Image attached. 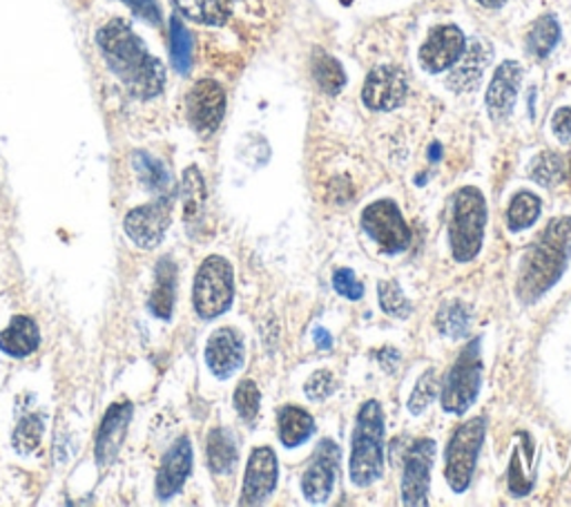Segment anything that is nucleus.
<instances>
[{
	"label": "nucleus",
	"mask_w": 571,
	"mask_h": 507,
	"mask_svg": "<svg viewBox=\"0 0 571 507\" xmlns=\"http://www.w3.org/2000/svg\"><path fill=\"white\" fill-rule=\"evenodd\" d=\"M438 328L449 335V337H460V335H467L469 333V324H471V313L465 304L460 302H453V304H447L442 306V311L438 313V320H436Z\"/></svg>",
	"instance_id": "nucleus-33"
},
{
	"label": "nucleus",
	"mask_w": 571,
	"mask_h": 507,
	"mask_svg": "<svg viewBox=\"0 0 571 507\" xmlns=\"http://www.w3.org/2000/svg\"><path fill=\"white\" fill-rule=\"evenodd\" d=\"M206 202V186L197 168H187L183 175V204H185V220L202 213Z\"/></svg>",
	"instance_id": "nucleus-32"
},
{
	"label": "nucleus",
	"mask_w": 571,
	"mask_h": 507,
	"mask_svg": "<svg viewBox=\"0 0 571 507\" xmlns=\"http://www.w3.org/2000/svg\"><path fill=\"white\" fill-rule=\"evenodd\" d=\"M132 416V405L130 403H116L110 407V412L103 418V425L96 436V460L99 465H110L125 438L128 423Z\"/></svg>",
	"instance_id": "nucleus-19"
},
{
	"label": "nucleus",
	"mask_w": 571,
	"mask_h": 507,
	"mask_svg": "<svg viewBox=\"0 0 571 507\" xmlns=\"http://www.w3.org/2000/svg\"><path fill=\"white\" fill-rule=\"evenodd\" d=\"M339 458L341 452L335 440L324 438L313 456V463L308 465L304 478H302V489L306 500L310 503H326L333 494L337 469H339Z\"/></svg>",
	"instance_id": "nucleus-12"
},
{
	"label": "nucleus",
	"mask_w": 571,
	"mask_h": 507,
	"mask_svg": "<svg viewBox=\"0 0 571 507\" xmlns=\"http://www.w3.org/2000/svg\"><path fill=\"white\" fill-rule=\"evenodd\" d=\"M306 398L308 400H315V403H319V400H326L330 394H333V389H335V378H333V374L330 372H326V369H319V372H315L308 381H306Z\"/></svg>",
	"instance_id": "nucleus-39"
},
{
	"label": "nucleus",
	"mask_w": 571,
	"mask_h": 507,
	"mask_svg": "<svg viewBox=\"0 0 571 507\" xmlns=\"http://www.w3.org/2000/svg\"><path fill=\"white\" fill-rule=\"evenodd\" d=\"M487 226V202L485 195L467 186L453 200L451 224H449V244L456 262L467 264L478 257L485 240Z\"/></svg>",
	"instance_id": "nucleus-4"
},
{
	"label": "nucleus",
	"mask_w": 571,
	"mask_h": 507,
	"mask_svg": "<svg viewBox=\"0 0 571 507\" xmlns=\"http://www.w3.org/2000/svg\"><path fill=\"white\" fill-rule=\"evenodd\" d=\"M108 68L136 99H154L165 85V68L152 57L130 23L114 19L96 34Z\"/></svg>",
	"instance_id": "nucleus-1"
},
{
	"label": "nucleus",
	"mask_w": 571,
	"mask_h": 507,
	"mask_svg": "<svg viewBox=\"0 0 571 507\" xmlns=\"http://www.w3.org/2000/svg\"><path fill=\"white\" fill-rule=\"evenodd\" d=\"M436 460V443L431 438L416 440L405 460L402 474V503L420 507L429 503V483Z\"/></svg>",
	"instance_id": "nucleus-9"
},
{
	"label": "nucleus",
	"mask_w": 571,
	"mask_h": 507,
	"mask_svg": "<svg viewBox=\"0 0 571 507\" xmlns=\"http://www.w3.org/2000/svg\"><path fill=\"white\" fill-rule=\"evenodd\" d=\"M237 463V445L231 432L213 429L208 436V465L215 474H228Z\"/></svg>",
	"instance_id": "nucleus-25"
},
{
	"label": "nucleus",
	"mask_w": 571,
	"mask_h": 507,
	"mask_svg": "<svg viewBox=\"0 0 571 507\" xmlns=\"http://www.w3.org/2000/svg\"><path fill=\"white\" fill-rule=\"evenodd\" d=\"M540 209H542V202L538 195L533 193H518L511 204H509V211H507V224H509V231L513 233H520L529 226L536 224V220L540 217Z\"/></svg>",
	"instance_id": "nucleus-27"
},
{
	"label": "nucleus",
	"mask_w": 571,
	"mask_h": 507,
	"mask_svg": "<svg viewBox=\"0 0 571 507\" xmlns=\"http://www.w3.org/2000/svg\"><path fill=\"white\" fill-rule=\"evenodd\" d=\"M529 178L540 184V186H555L562 180V159L555 152H540L531 168H529Z\"/></svg>",
	"instance_id": "nucleus-31"
},
{
	"label": "nucleus",
	"mask_w": 571,
	"mask_h": 507,
	"mask_svg": "<svg viewBox=\"0 0 571 507\" xmlns=\"http://www.w3.org/2000/svg\"><path fill=\"white\" fill-rule=\"evenodd\" d=\"M41 436H43V418L37 416V414L26 416L21 420V425L17 427V432H14V447L21 454H30V452H34L39 447Z\"/></svg>",
	"instance_id": "nucleus-35"
},
{
	"label": "nucleus",
	"mask_w": 571,
	"mask_h": 507,
	"mask_svg": "<svg viewBox=\"0 0 571 507\" xmlns=\"http://www.w3.org/2000/svg\"><path fill=\"white\" fill-rule=\"evenodd\" d=\"M467 39L456 26H440L431 32L427 43L420 48V63L427 72L438 74L453 68L465 54Z\"/></svg>",
	"instance_id": "nucleus-14"
},
{
	"label": "nucleus",
	"mask_w": 571,
	"mask_h": 507,
	"mask_svg": "<svg viewBox=\"0 0 571 507\" xmlns=\"http://www.w3.org/2000/svg\"><path fill=\"white\" fill-rule=\"evenodd\" d=\"M377 293H379V306H383L385 313H389L394 317H409L411 315V302L407 300V295L402 293L398 282H394V280L379 282Z\"/></svg>",
	"instance_id": "nucleus-34"
},
{
	"label": "nucleus",
	"mask_w": 571,
	"mask_h": 507,
	"mask_svg": "<svg viewBox=\"0 0 571 507\" xmlns=\"http://www.w3.org/2000/svg\"><path fill=\"white\" fill-rule=\"evenodd\" d=\"M39 347V326L32 317L19 315L0 333V349L14 358H26Z\"/></svg>",
	"instance_id": "nucleus-21"
},
{
	"label": "nucleus",
	"mask_w": 571,
	"mask_h": 507,
	"mask_svg": "<svg viewBox=\"0 0 571 507\" xmlns=\"http://www.w3.org/2000/svg\"><path fill=\"white\" fill-rule=\"evenodd\" d=\"M482 383V358H480V337L469 343L456 365L451 367L445 389H442V407L449 414L462 416L476 403Z\"/></svg>",
	"instance_id": "nucleus-7"
},
{
	"label": "nucleus",
	"mask_w": 571,
	"mask_h": 507,
	"mask_svg": "<svg viewBox=\"0 0 571 507\" xmlns=\"http://www.w3.org/2000/svg\"><path fill=\"white\" fill-rule=\"evenodd\" d=\"M277 423H279V440L286 447H297L306 443L315 432V418L306 409L295 405L282 407L277 414Z\"/></svg>",
	"instance_id": "nucleus-23"
},
{
	"label": "nucleus",
	"mask_w": 571,
	"mask_h": 507,
	"mask_svg": "<svg viewBox=\"0 0 571 507\" xmlns=\"http://www.w3.org/2000/svg\"><path fill=\"white\" fill-rule=\"evenodd\" d=\"M233 295H235L233 266L228 264V260L220 255H211L202 264L195 277V291H193L195 311L204 320L220 317L231 308Z\"/></svg>",
	"instance_id": "nucleus-6"
},
{
	"label": "nucleus",
	"mask_w": 571,
	"mask_h": 507,
	"mask_svg": "<svg viewBox=\"0 0 571 507\" xmlns=\"http://www.w3.org/2000/svg\"><path fill=\"white\" fill-rule=\"evenodd\" d=\"M438 389H440V381L436 376V369H429L416 385V392L411 394V400H409V409L411 414H422L438 396Z\"/></svg>",
	"instance_id": "nucleus-36"
},
{
	"label": "nucleus",
	"mask_w": 571,
	"mask_h": 507,
	"mask_svg": "<svg viewBox=\"0 0 571 507\" xmlns=\"http://www.w3.org/2000/svg\"><path fill=\"white\" fill-rule=\"evenodd\" d=\"M206 363L217 378H231L244 363V341L235 328H220L211 335Z\"/></svg>",
	"instance_id": "nucleus-17"
},
{
	"label": "nucleus",
	"mask_w": 571,
	"mask_h": 507,
	"mask_svg": "<svg viewBox=\"0 0 571 507\" xmlns=\"http://www.w3.org/2000/svg\"><path fill=\"white\" fill-rule=\"evenodd\" d=\"M313 79L326 94H337L346 85L344 68L324 50L313 52Z\"/></svg>",
	"instance_id": "nucleus-26"
},
{
	"label": "nucleus",
	"mask_w": 571,
	"mask_h": 507,
	"mask_svg": "<svg viewBox=\"0 0 571 507\" xmlns=\"http://www.w3.org/2000/svg\"><path fill=\"white\" fill-rule=\"evenodd\" d=\"M187 121L200 134H213L224 119L226 112V92L217 81L204 79L185 99Z\"/></svg>",
	"instance_id": "nucleus-10"
},
{
	"label": "nucleus",
	"mask_w": 571,
	"mask_h": 507,
	"mask_svg": "<svg viewBox=\"0 0 571 507\" xmlns=\"http://www.w3.org/2000/svg\"><path fill=\"white\" fill-rule=\"evenodd\" d=\"M172 217V204L167 197L156 200L147 206L134 209L125 217V233L132 237V242L141 249H154L165 235V229L170 226Z\"/></svg>",
	"instance_id": "nucleus-13"
},
{
	"label": "nucleus",
	"mask_w": 571,
	"mask_h": 507,
	"mask_svg": "<svg viewBox=\"0 0 571 507\" xmlns=\"http://www.w3.org/2000/svg\"><path fill=\"white\" fill-rule=\"evenodd\" d=\"M361 229L364 233L389 255L402 253L411 246V231L391 200H379L366 206L361 213Z\"/></svg>",
	"instance_id": "nucleus-8"
},
{
	"label": "nucleus",
	"mask_w": 571,
	"mask_h": 507,
	"mask_svg": "<svg viewBox=\"0 0 571 507\" xmlns=\"http://www.w3.org/2000/svg\"><path fill=\"white\" fill-rule=\"evenodd\" d=\"M190 469H193V445H190V438L183 436L172 445V449L163 458V465L156 476V496H174L183 487Z\"/></svg>",
	"instance_id": "nucleus-18"
},
{
	"label": "nucleus",
	"mask_w": 571,
	"mask_h": 507,
	"mask_svg": "<svg viewBox=\"0 0 571 507\" xmlns=\"http://www.w3.org/2000/svg\"><path fill=\"white\" fill-rule=\"evenodd\" d=\"M440 154H442V148H440L438 143H434V145H431V161H438Z\"/></svg>",
	"instance_id": "nucleus-44"
},
{
	"label": "nucleus",
	"mask_w": 571,
	"mask_h": 507,
	"mask_svg": "<svg viewBox=\"0 0 571 507\" xmlns=\"http://www.w3.org/2000/svg\"><path fill=\"white\" fill-rule=\"evenodd\" d=\"M174 284H176V266L172 264L170 257H165L156 266V284L150 297V308L161 320H167L172 315Z\"/></svg>",
	"instance_id": "nucleus-24"
},
{
	"label": "nucleus",
	"mask_w": 571,
	"mask_h": 507,
	"mask_svg": "<svg viewBox=\"0 0 571 507\" xmlns=\"http://www.w3.org/2000/svg\"><path fill=\"white\" fill-rule=\"evenodd\" d=\"M478 3L482 8H487V10H498V8H502L507 3V0H478Z\"/></svg>",
	"instance_id": "nucleus-43"
},
{
	"label": "nucleus",
	"mask_w": 571,
	"mask_h": 507,
	"mask_svg": "<svg viewBox=\"0 0 571 507\" xmlns=\"http://www.w3.org/2000/svg\"><path fill=\"white\" fill-rule=\"evenodd\" d=\"M172 3L183 17L202 26H224L233 12V0H172Z\"/></svg>",
	"instance_id": "nucleus-22"
},
{
	"label": "nucleus",
	"mask_w": 571,
	"mask_h": 507,
	"mask_svg": "<svg viewBox=\"0 0 571 507\" xmlns=\"http://www.w3.org/2000/svg\"><path fill=\"white\" fill-rule=\"evenodd\" d=\"M277 478H279V465L273 447H257L251 454V460L246 467L242 505H257L266 500L275 491Z\"/></svg>",
	"instance_id": "nucleus-15"
},
{
	"label": "nucleus",
	"mask_w": 571,
	"mask_h": 507,
	"mask_svg": "<svg viewBox=\"0 0 571 507\" xmlns=\"http://www.w3.org/2000/svg\"><path fill=\"white\" fill-rule=\"evenodd\" d=\"M489 54L491 52L482 41H473L469 50L465 48V54L460 57V61L456 63L453 72L447 79V85L456 92L473 90L485 74V68L489 63Z\"/></svg>",
	"instance_id": "nucleus-20"
},
{
	"label": "nucleus",
	"mask_w": 571,
	"mask_h": 507,
	"mask_svg": "<svg viewBox=\"0 0 571 507\" xmlns=\"http://www.w3.org/2000/svg\"><path fill=\"white\" fill-rule=\"evenodd\" d=\"M551 130L560 143H571V108L555 110L551 119Z\"/></svg>",
	"instance_id": "nucleus-41"
},
{
	"label": "nucleus",
	"mask_w": 571,
	"mask_h": 507,
	"mask_svg": "<svg viewBox=\"0 0 571 507\" xmlns=\"http://www.w3.org/2000/svg\"><path fill=\"white\" fill-rule=\"evenodd\" d=\"M333 286H335V291H337L341 297H346V300H350V302H357V300H361V295H364V284L355 277V273H353L350 268H339V271H335V275H333Z\"/></svg>",
	"instance_id": "nucleus-38"
},
{
	"label": "nucleus",
	"mask_w": 571,
	"mask_h": 507,
	"mask_svg": "<svg viewBox=\"0 0 571 507\" xmlns=\"http://www.w3.org/2000/svg\"><path fill=\"white\" fill-rule=\"evenodd\" d=\"M522 81V65L518 61H504L487 90V110L493 121H502L513 112L518 90Z\"/></svg>",
	"instance_id": "nucleus-16"
},
{
	"label": "nucleus",
	"mask_w": 571,
	"mask_h": 507,
	"mask_svg": "<svg viewBox=\"0 0 571 507\" xmlns=\"http://www.w3.org/2000/svg\"><path fill=\"white\" fill-rule=\"evenodd\" d=\"M571 257V217H555L524 255L518 297L524 304L538 302L564 273Z\"/></svg>",
	"instance_id": "nucleus-2"
},
{
	"label": "nucleus",
	"mask_w": 571,
	"mask_h": 507,
	"mask_svg": "<svg viewBox=\"0 0 571 507\" xmlns=\"http://www.w3.org/2000/svg\"><path fill=\"white\" fill-rule=\"evenodd\" d=\"M170 54L176 72L187 74L193 68V34L187 32L179 17L170 21Z\"/></svg>",
	"instance_id": "nucleus-28"
},
{
	"label": "nucleus",
	"mask_w": 571,
	"mask_h": 507,
	"mask_svg": "<svg viewBox=\"0 0 571 507\" xmlns=\"http://www.w3.org/2000/svg\"><path fill=\"white\" fill-rule=\"evenodd\" d=\"M560 41V26L553 17H542L531 26V32L527 37V48L533 57L544 59Z\"/></svg>",
	"instance_id": "nucleus-29"
},
{
	"label": "nucleus",
	"mask_w": 571,
	"mask_h": 507,
	"mask_svg": "<svg viewBox=\"0 0 571 507\" xmlns=\"http://www.w3.org/2000/svg\"><path fill=\"white\" fill-rule=\"evenodd\" d=\"M485 434H487L485 418H473L460 425L447 445L445 478L456 494L467 491L471 485L476 463L485 443Z\"/></svg>",
	"instance_id": "nucleus-5"
},
{
	"label": "nucleus",
	"mask_w": 571,
	"mask_h": 507,
	"mask_svg": "<svg viewBox=\"0 0 571 507\" xmlns=\"http://www.w3.org/2000/svg\"><path fill=\"white\" fill-rule=\"evenodd\" d=\"M313 341H315V345L319 347V349H333V337H330V333L326 331V328H322V326H315L313 328Z\"/></svg>",
	"instance_id": "nucleus-42"
},
{
	"label": "nucleus",
	"mask_w": 571,
	"mask_h": 507,
	"mask_svg": "<svg viewBox=\"0 0 571 507\" xmlns=\"http://www.w3.org/2000/svg\"><path fill=\"white\" fill-rule=\"evenodd\" d=\"M385 474V412L377 400L361 405L353 432L350 480L368 487Z\"/></svg>",
	"instance_id": "nucleus-3"
},
{
	"label": "nucleus",
	"mask_w": 571,
	"mask_h": 507,
	"mask_svg": "<svg viewBox=\"0 0 571 507\" xmlns=\"http://www.w3.org/2000/svg\"><path fill=\"white\" fill-rule=\"evenodd\" d=\"M259 405H262V394L257 389V385L253 381H244L239 383L237 392H235V407L237 414L244 420H255V416L259 414Z\"/></svg>",
	"instance_id": "nucleus-37"
},
{
	"label": "nucleus",
	"mask_w": 571,
	"mask_h": 507,
	"mask_svg": "<svg viewBox=\"0 0 571 507\" xmlns=\"http://www.w3.org/2000/svg\"><path fill=\"white\" fill-rule=\"evenodd\" d=\"M132 163H134V168H136V173H139L141 182H143L150 191L159 193V191H165V189H167L170 178H167V171H165L161 161H156L154 156H150V154H145V152H134Z\"/></svg>",
	"instance_id": "nucleus-30"
},
{
	"label": "nucleus",
	"mask_w": 571,
	"mask_h": 507,
	"mask_svg": "<svg viewBox=\"0 0 571 507\" xmlns=\"http://www.w3.org/2000/svg\"><path fill=\"white\" fill-rule=\"evenodd\" d=\"M121 3H125L139 19L147 21L150 26L161 23V10L156 6V0H121Z\"/></svg>",
	"instance_id": "nucleus-40"
},
{
	"label": "nucleus",
	"mask_w": 571,
	"mask_h": 507,
	"mask_svg": "<svg viewBox=\"0 0 571 507\" xmlns=\"http://www.w3.org/2000/svg\"><path fill=\"white\" fill-rule=\"evenodd\" d=\"M407 88L409 85H407V77L402 70H398L394 65L375 68L364 81L361 101L368 110L391 112L405 103Z\"/></svg>",
	"instance_id": "nucleus-11"
}]
</instances>
